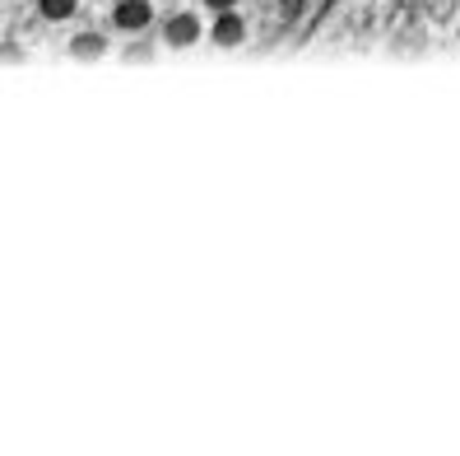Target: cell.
<instances>
[{
  "label": "cell",
  "mask_w": 460,
  "mask_h": 456,
  "mask_svg": "<svg viewBox=\"0 0 460 456\" xmlns=\"http://www.w3.org/2000/svg\"><path fill=\"white\" fill-rule=\"evenodd\" d=\"M117 29H145V23H149V5H145V0H121V5H117Z\"/></svg>",
  "instance_id": "obj_1"
},
{
  "label": "cell",
  "mask_w": 460,
  "mask_h": 456,
  "mask_svg": "<svg viewBox=\"0 0 460 456\" xmlns=\"http://www.w3.org/2000/svg\"><path fill=\"white\" fill-rule=\"evenodd\" d=\"M205 5H209V10H219V14H224V10H233V0H205Z\"/></svg>",
  "instance_id": "obj_6"
},
{
  "label": "cell",
  "mask_w": 460,
  "mask_h": 456,
  "mask_svg": "<svg viewBox=\"0 0 460 456\" xmlns=\"http://www.w3.org/2000/svg\"><path fill=\"white\" fill-rule=\"evenodd\" d=\"M214 38H219L224 47H233V42H242V19L233 14V10H224V19L214 23Z\"/></svg>",
  "instance_id": "obj_3"
},
{
  "label": "cell",
  "mask_w": 460,
  "mask_h": 456,
  "mask_svg": "<svg viewBox=\"0 0 460 456\" xmlns=\"http://www.w3.org/2000/svg\"><path fill=\"white\" fill-rule=\"evenodd\" d=\"M42 14L47 19H70L75 14V0H42Z\"/></svg>",
  "instance_id": "obj_4"
},
{
  "label": "cell",
  "mask_w": 460,
  "mask_h": 456,
  "mask_svg": "<svg viewBox=\"0 0 460 456\" xmlns=\"http://www.w3.org/2000/svg\"><path fill=\"white\" fill-rule=\"evenodd\" d=\"M98 51H102V38H98V33L75 38V57H98Z\"/></svg>",
  "instance_id": "obj_5"
},
{
  "label": "cell",
  "mask_w": 460,
  "mask_h": 456,
  "mask_svg": "<svg viewBox=\"0 0 460 456\" xmlns=\"http://www.w3.org/2000/svg\"><path fill=\"white\" fill-rule=\"evenodd\" d=\"M200 38V23H196V14H177L172 23H168V42L172 47H191Z\"/></svg>",
  "instance_id": "obj_2"
}]
</instances>
